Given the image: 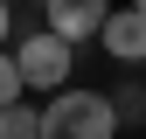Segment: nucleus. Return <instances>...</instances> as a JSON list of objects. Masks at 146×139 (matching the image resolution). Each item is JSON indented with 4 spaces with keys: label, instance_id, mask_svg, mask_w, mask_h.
I'll use <instances>...</instances> for the list:
<instances>
[{
    "label": "nucleus",
    "instance_id": "nucleus-1",
    "mask_svg": "<svg viewBox=\"0 0 146 139\" xmlns=\"http://www.w3.org/2000/svg\"><path fill=\"white\" fill-rule=\"evenodd\" d=\"M118 97H104V91H56L42 104V139H118Z\"/></svg>",
    "mask_w": 146,
    "mask_h": 139
},
{
    "label": "nucleus",
    "instance_id": "nucleus-2",
    "mask_svg": "<svg viewBox=\"0 0 146 139\" xmlns=\"http://www.w3.org/2000/svg\"><path fill=\"white\" fill-rule=\"evenodd\" d=\"M14 63H21V83L28 91H70V63H77V42H63L56 28H42V35H28L21 49H14Z\"/></svg>",
    "mask_w": 146,
    "mask_h": 139
},
{
    "label": "nucleus",
    "instance_id": "nucleus-3",
    "mask_svg": "<svg viewBox=\"0 0 146 139\" xmlns=\"http://www.w3.org/2000/svg\"><path fill=\"white\" fill-rule=\"evenodd\" d=\"M104 21H111V0H49V28L63 42H90L104 35Z\"/></svg>",
    "mask_w": 146,
    "mask_h": 139
},
{
    "label": "nucleus",
    "instance_id": "nucleus-4",
    "mask_svg": "<svg viewBox=\"0 0 146 139\" xmlns=\"http://www.w3.org/2000/svg\"><path fill=\"white\" fill-rule=\"evenodd\" d=\"M98 42H104L111 63H146V14H139V7H118L111 21H104Z\"/></svg>",
    "mask_w": 146,
    "mask_h": 139
},
{
    "label": "nucleus",
    "instance_id": "nucleus-5",
    "mask_svg": "<svg viewBox=\"0 0 146 139\" xmlns=\"http://www.w3.org/2000/svg\"><path fill=\"white\" fill-rule=\"evenodd\" d=\"M0 132H7V139H42V111H28V104H7V111H0Z\"/></svg>",
    "mask_w": 146,
    "mask_h": 139
},
{
    "label": "nucleus",
    "instance_id": "nucleus-6",
    "mask_svg": "<svg viewBox=\"0 0 146 139\" xmlns=\"http://www.w3.org/2000/svg\"><path fill=\"white\" fill-rule=\"evenodd\" d=\"M21 91H28V83H21V63L0 49V111H7V104H21Z\"/></svg>",
    "mask_w": 146,
    "mask_h": 139
},
{
    "label": "nucleus",
    "instance_id": "nucleus-7",
    "mask_svg": "<svg viewBox=\"0 0 146 139\" xmlns=\"http://www.w3.org/2000/svg\"><path fill=\"white\" fill-rule=\"evenodd\" d=\"M7 28H14V14H7V0H0V42H7Z\"/></svg>",
    "mask_w": 146,
    "mask_h": 139
},
{
    "label": "nucleus",
    "instance_id": "nucleus-8",
    "mask_svg": "<svg viewBox=\"0 0 146 139\" xmlns=\"http://www.w3.org/2000/svg\"><path fill=\"white\" fill-rule=\"evenodd\" d=\"M132 7H139V14H146V0H132Z\"/></svg>",
    "mask_w": 146,
    "mask_h": 139
},
{
    "label": "nucleus",
    "instance_id": "nucleus-9",
    "mask_svg": "<svg viewBox=\"0 0 146 139\" xmlns=\"http://www.w3.org/2000/svg\"><path fill=\"white\" fill-rule=\"evenodd\" d=\"M0 139H7V132H0Z\"/></svg>",
    "mask_w": 146,
    "mask_h": 139
}]
</instances>
